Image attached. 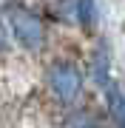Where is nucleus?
<instances>
[{
	"instance_id": "obj_1",
	"label": "nucleus",
	"mask_w": 125,
	"mask_h": 128,
	"mask_svg": "<svg viewBox=\"0 0 125 128\" xmlns=\"http://www.w3.org/2000/svg\"><path fill=\"white\" fill-rule=\"evenodd\" d=\"M48 86L63 102H74L83 91V74L74 63H54L48 71Z\"/></svg>"
},
{
	"instance_id": "obj_2",
	"label": "nucleus",
	"mask_w": 125,
	"mask_h": 128,
	"mask_svg": "<svg viewBox=\"0 0 125 128\" xmlns=\"http://www.w3.org/2000/svg\"><path fill=\"white\" fill-rule=\"evenodd\" d=\"M11 32L26 48H40L43 40H46V28H43L40 17L31 14L28 9H14L11 12Z\"/></svg>"
},
{
	"instance_id": "obj_3",
	"label": "nucleus",
	"mask_w": 125,
	"mask_h": 128,
	"mask_svg": "<svg viewBox=\"0 0 125 128\" xmlns=\"http://www.w3.org/2000/svg\"><path fill=\"white\" fill-rule=\"evenodd\" d=\"M108 111H111V120L120 128H125V88L111 86L108 88Z\"/></svg>"
},
{
	"instance_id": "obj_4",
	"label": "nucleus",
	"mask_w": 125,
	"mask_h": 128,
	"mask_svg": "<svg viewBox=\"0 0 125 128\" xmlns=\"http://www.w3.org/2000/svg\"><path fill=\"white\" fill-rule=\"evenodd\" d=\"M91 74H94V82H97V86H108V82H111V74H108V54L105 51H100V54L94 57Z\"/></svg>"
},
{
	"instance_id": "obj_5",
	"label": "nucleus",
	"mask_w": 125,
	"mask_h": 128,
	"mask_svg": "<svg viewBox=\"0 0 125 128\" xmlns=\"http://www.w3.org/2000/svg\"><path fill=\"white\" fill-rule=\"evenodd\" d=\"M94 0H77V17L83 26H91L94 23Z\"/></svg>"
},
{
	"instance_id": "obj_6",
	"label": "nucleus",
	"mask_w": 125,
	"mask_h": 128,
	"mask_svg": "<svg viewBox=\"0 0 125 128\" xmlns=\"http://www.w3.org/2000/svg\"><path fill=\"white\" fill-rule=\"evenodd\" d=\"M3 46H6V28H3V23H0V51H3Z\"/></svg>"
},
{
	"instance_id": "obj_7",
	"label": "nucleus",
	"mask_w": 125,
	"mask_h": 128,
	"mask_svg": "<svg viewBox=\"0 0 125 128\" xmlns=\"http://www.w3.org/2000/svg\"><path fill=\"white\" fill-rule=\"evenodd\" d=\"M85 128H102V125H100V122H88Z\"/></svg>"
}]
</instances>
